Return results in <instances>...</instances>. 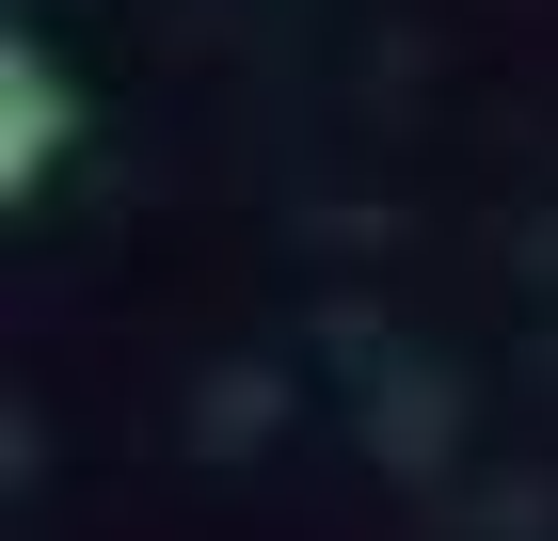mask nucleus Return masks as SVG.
Listing matches in <instances>:
<instances>
[{"instance_id":"obj_1","label":"nucleus","mask_w":558,"mask_h":541,"mask_svg":"<svg viewBox=\"0 0 558 541\" xmlns=\"http://www.w3.org/2000/svg\"><path fill=\"white\" fill-rule=\"evenodd\" d=\"M64 144H81V81L16 33V48H0V192H48V175H64Z\"/></svg>"}]
</instances>
